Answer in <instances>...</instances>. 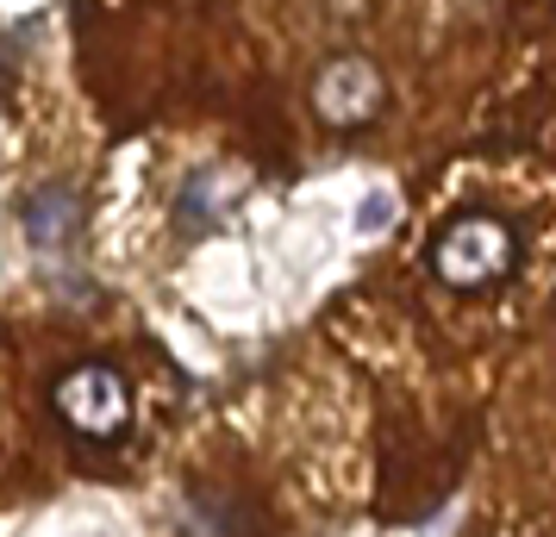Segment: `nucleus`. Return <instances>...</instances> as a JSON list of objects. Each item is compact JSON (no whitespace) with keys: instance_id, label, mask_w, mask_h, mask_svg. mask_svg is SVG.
Returning a JSON list of instances; mask_svg holds the SVG:
<instances>
[{"instance_id":"f257e3e1","label":"nucleus","mask_w":556,"mask_h":537,"mask_svg":"<svg viewBox=\"0 0 556 537\" xmlns=\"http://www.w3.org/2000/svg\"><path fill=\"white\" fill-rule=\"evenodd\" d=\"M519 256H526V238H519L513 219H501V213H456V219L438 226L426 263L444 287L481 294V287L506 282V276L519 269Z\"/></svg>"},{"instance_id":"f03ea898","label":"nucleus","mask_w":556,"mask_h":537,"mask_svg":"<svg viewBox=\"0 0 556 537\" xmlns=\"http://www.w3.org/2000/svg\"><path fill=\"white\" fill-rule=\"evenodd\" d=\"M51 407L81 444H113L131 419V387L113 362H70L51 382Z\"/></svg>"},{"instance_id":"7ed1b4c3","label":"nucleus","mask_w":556,"mask_h":537,"mask_svg":"<svg viewBox=\"0 0 556 537\" xmlns=\"http://www.w3.org/2000/svg\"><path fill=\"white\" fill-rule=\"evenodd\" d=\"M381 101H388V88H381V69L369 56H326L313 76V113L326 126H369Z\"/></svg>"},{"instance_id":"20e7f679","label":"nucleus","mask_w":556,"mask_h":537,"mask_svg":"<svg viewBox=\"0 0 556 537\" xmlns=\"http://www.w3.org/2000/svg\"><path fill=\"white\" fill-rule=\"evenodd\" d=\"M26 238L38 251H70L81 238V194L76 188H63V181L38 188L26 201Z\"/></svg>"},{"instance_id":"39448f33","label":"nucleus","mask_w":556,"mask_h":537,"mask_svg":"<svg viewBox=\"0 0 556 537\" xmlns=\"http://www.w3.org/2000/svg\"><path fill=\"white\" fill-rule=\"evenodd\" d=\"M381 213H388V201H381V194H376V201L363 206V231H376V226H381Z\"/></svg>"},{"instance_id":"423d86ee","label":"nucleus","mask_w":556,"mask_h":537,"mask_svg":"<svg viewBox=\"0 0 556 537\" xmlns=\"http://www.w3.org/2000/svg\"><path fill=\"white\" fill-rule=\"evenodd\" d=\"M0 94H7V69H0Z\"/></svg>"}]
</instances>
